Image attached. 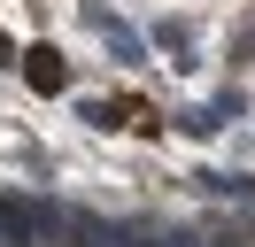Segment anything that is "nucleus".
I'll list each match as a JSON object with an SVG mask.
<instances>
[{
	"mask_svg": "<svg viewBox=\"0 0 255 247\" xmlns=\"http://www.w3.org/2000/svg\"><path fill=\"white\" fill-rule=\"evenodd\" d=\"M93 31H101V39H109V54H116V62H147V39H139V31H131V23H116L109 8H93Z\"/></svg>",
	"mask_w": 255,
	"mask_h": 247,
	"instance_id": "obj_1",
	"label": "nucleus"
},
{
	"mask_svg": "<svg viewBox=\"0 0 255 247\" xmlns=\"http://www.w3.org/2000/svg\"><path fill=\"white\" fill-rule=\"evenodd\" d=\"M23 77H31L39 93H62L70 85V62L54 54V46H31V54H23Z\"/></svg>",
	"mask_w": 255,
	"mask_h": 247,
	"instance_id": "obj_2",
	"label": "nucleus"
}]
</instances>
